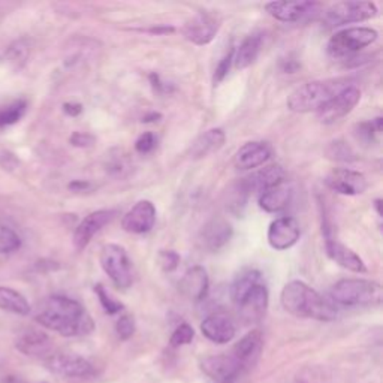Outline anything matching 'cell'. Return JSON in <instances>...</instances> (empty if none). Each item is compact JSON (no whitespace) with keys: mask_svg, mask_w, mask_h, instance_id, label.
I'll list each match as a JSON object with an SVG mask.
<instances>
[{"mask_svg":"<svg viewBox=\"0 0 383 383\" xmlns=\"http://www.w3.org/2000/svg\"><path fill=\"white\" fill-rule=\"evenodd\" d=\"M35 320L63 337H81L93 333L95 322L81 303L65 295H53L42 303Z\"/></svg>","mask_w":383,"mask_h":383,"instance_id":"cell-1","label":"cell"},{"mask_svg":"<svg viewBox=\"0 0 383 383\" xmlns=\"http://www.w3.org/2000/svg\"><path fill=\"white\" fill-rule=\"evenodd\" d=\"M280 303L289 315L296 318L331 322L335 320L338 315L334 303L328 301L318 291L300 280H292L283 288Z\"/></svg>","mask_w":383,"mask_h":383,"instance_id":"cell-2","label":"cell"},{"mask_svg":"<svg viewBox=\"0 0 383 383\" xmlns=\"http://www.w3.org/2000/svg\"><path fill=\"white\" fill-rule=\"evenodd\" d=\"M350 86H353V84L349 78H331L306 82L289 95L286 105L292 112H298V114L311 111L318 112L335 95Z\"/></svg>","mask_w":383,"mask_h":383,"instance_id":"cell-3","label":"cell"},{"mask_svg":"<svg viewBox=\"0 0 383 383\" xmlns=\"http://www.w3.org/2000/svg\"><path fill=\"white\" fill-rule=\"evenodd\" d=\"M382 286L365 279H343L331 289V300L346 307H373L382 304Z\"/></svg>","mask_w":383,"mask_h":383,"instance_id":"cell-4","label":"cell"},{"mask_svg":"<svg viewBox=\"0 0 383 383\" xmlns=\"http://www.w3.org/2000/svg\"><path fill=\"white\" fill-rule=\"evenodd\" d=\"M379 33L372 27H349L331 36L326 51L334 59H345L360 53L377 41Z\"/></svg>","mask_w":383,"mask_h":383,"instance_id":"cell-5","label":"cell"},{"mask_svg":"<svg viewBox=\"0 0 383 383\" xmlns=\"http://www.w3.org/2000/svg\"><path fill=\"white\" fill-rule=\"evenodd\" d=\"M99 261H101L102 269L116 288L127 289L132 286V262L124 247L119 244H105L101 250Z\"/></svg>","mask_w":383,"mask_h":383,"instance_id":"cell-6","label":"cell"},{"mask_svg":"<svg viewBox=\"0 0 383 383\" xmlns=\"http://www.w3.org/2000/svg\"><path fill=\"white\" fill-rule=\"evenodd\" d=\"M377 16V6L373 2L346 0L331 5L323 14V23L328 27H338L350 23H361Z\"/></svg>","mask_w":383,"mask_h":383,"instance_id":"cell-7","label":"cell"},{"mask_svg":"<svg viewBox=\"0 0 383 383\" xmlns=\"http://www.w3.org/2000/svg\"><path fill=\"white\" fill-rule=\"evenodd\" d=\"M48 372L65 379H87L95 376V367L74 353H51L44 360Z\"/></svg>","mask_w":383,"mask_h":383,"instance_id":"cell-8","label":"cell"},{"mask_svg":"<svg viewBox=\"0 0 383 383\" xmlns=\"http://www.w3.org/2000/svg\"><path fill=\"white\" fill-rule=\"evenodd\" d=\"M220 29V18L210 11H198L183 27V35L195 45H207L216 38Z\"/></svg>","mask_w":383,"mask_h":383,"instance_id":"cell-9","label":"cell"},{"mask_svg":"<svg viewBox=\"0 0 383 383\" xmlns=\"http://www.w3.org/2000/svg\"><path fill=\"white\" fill-rule=\"evenodd\" d=\"M361 101V92L358 87L350 86L335 95L318 112V119L323 124H331L346 117L349 112Z\"/></svg>","mask_w":383,"mask_h":383,"instance_id":"cell-10","label":"cell"},{"mask_svg":"<svg viewBox=\"0 0 383 383\" xmlns=\"http://www.w3.org/2000/svg\"><path fill=\"white\" fill-rule=\"evenodd\" d=\"M117 216L116 210H97L84 217L74 232V246L78 252L86 249L93 237L101 232Z\"/></svg>","mask_w":383,"mask_h":383,"instance_id":"cell-11","label":"cell"},{"mask_svg":"<svg viewBox=\"0 0 383 383\" xmlns=\"http://www.w3.org/2000/svg\"><path fill=\"white\" fill-rule=\"evenodd\" d=\"M325 184L331 190L346 196L362 195L368 188L365 176L349 168L333 169V171L325 177Z\"/></svg>","mask_w":383,"mask_h":383,"instance_id":"cell-12","label":"cell"},{"mask_svg":"<svg viewBox=\"0 0 383 383\" xmlns=\"http://www.w3.org/2000/svg\"><path fill=\"white\" fill-rule=\"evenodd\" d=\"M201 370L216 383H234V380L243 372L232 355H212L207 357L200 364Z\"/></svg>","mask_w":383,"mask_h":383,"instance_id":"cell-13","label":"cell"},{"mask_svg":"<svg viewBox=\"0 0 383 383\" xmlns=\"http://www.w3.org/2000/svg\"><path fill=\"white\" fill-rule=\"evenodd\" d=\"M301 230H300V223L296 222V219L285 216V217H279L276 219L268 228L266 239L268 244L271 246L274 250L283 252L293 247L298 239H300Z\"/></svg>","mask_w":383,"mask_h":383,"instance_id":"cell-14","label":"cell"},{"mask_svg":"<svg viewBox=\"0 0 383 383\" xmlns=\"http://www.w3.org/2000/svg\"><path fill=\"white\" fill-rule=\"evenodd\" d=\"M156 207L151 201H138L122 219V228L129 234H147L154 228Z\"/></svg>","mask_w":383,"mask_h":383,"instance_id":"cell-15","label":"cell"},{"mask_svg":"<svg viewBox=\"0 0 383 383\" xmlns=\"http://www.w3.org/2000/svg\"><path fill=\"white\" fill-rule=\"evenodd\" d=\"M273 156V149L264 141H250L243 147H239L234 156V165L241 171L259 168L265 165Z\"/></svg>","mask_w":383,"mask_h":383,"instance_id":"cell-16","label":"cell"},{"mask_svg":"<svg viewBox=\"0 0 383 383\" xmlns=\"http://www.w3.org/2000/svg\"><path fill=\"white\" fill-rule=\"evenodd\" d=\"M320 5L318 2H306V0H296V2H268L265 4V11L273 18L283 23H296L304 17L313 14Z\"/></svg>","mask_w":383,"mask_h":383,"instance_id":"cell-17","label":"cell"},{"mask_svg":"<svg viewBox=\"0 0 383 383\" xmlns=\"http://www.w3.org/2000/svg\"><path fill=\"white\" fill-rule=\"evenodd\" d=\"M268 301H269V295L268 289L264 285V283H258L244 298L237 304L238 313L241 319L246 322H258L261 320L268 308Z\"/></svg>","mask_w":383,"mask_h":383,"instance_id":"cell-18","label":"cell"},{"mask_svg":"<svg viewBox=\"0 0 383 383\" xmlns=\"http://www.w3.org/2000/svg\"><path fill=\"white\" fill-rule=\"evenodd\" d=\"M201 333L212 343L226 345L234 340L237 326L231 316L226 313H212L203 320Z\"/></svg>","mask_w":383,"mask_h":383,"instance_id":"cell-19","label":"cell"},{"mask_svg":"<svg viewBox=\"0 0 383 383\" xmlns=\"http://www.w3.org/2000/svg\"><path fill=\"white\" fill-rule=\"evenodd\" d=\"M234 235L232 225L222 217H212L201 231V243L208 252H219L230 243Z\"/></svg>","mask_w":383,"mask_h":383,"instance_id":"cell-20","label":"cell"},{"mask_svg":"<svg viewBox=\"0 0 383 383\" xmlns=\"http://www.w3.org/2000/svg\"><path fill=\"white\" fill-rule=\"evenodd\" d=\"M16 347L26 357H35L45 360L53 353L51 338L39 330H29L23 333L16 342Z\"/></svg>","mask_w":383,"mask_h":383,"instance_id":"cell-21","label":"cell"},{"mask_svg":"<svg viewBox=\"0 0 383 383\" xmlns=\"http://www.w3.org/2000/svg\"><path fill=\"white\" fill-rule=\"evenodd\" d=\"M241 181H243L249 193H254V192L262 193L274 186H279V184L281 183H285L286 173L280 165H268L259 169V171L253 173L252 176L243 178Z\"/></svg>","mask_w":383,"mask_h":383,"instance_id":"cell-22","label":"cell"},{"mask_svg":"<svg viewBox=\"0 0 383 383\" xmlns=\"http://www.w3.org/2000/svg\"><path fill=\"white\" fill-rule=\"evenodd\" d=\"M178 288L184 296L192 301H203L210 289V279L203 266L189 268L181 277Z\"/></svg>","mask_w":383,"mask_h":383,"instance_id":"cell-23","label":"cell"},{"mask_svg":"<svg viewBox=\"0 0 383 383\" xmlns=\"http://www.w3.org/2000/svg\"><path fill=\"white\" fill-rule=\"evenodd\" d=\"M264 347V335L259 330H253L247 333L232 349V357L237 362L243 367V370L247 367H252L258 361L259 355Z\"/></svg>","mask_w":383,"mask_h":383,"instance_id":"cell-24","label":"cell"},{"mask_svg":"<svg viewBox=\"0 0 383 383\" xmlns=\"http://www.w3.org/2000/svg\"><path fill=\"white\" fill-rule=\"evenodd\" d=\"M325 250L326 254L340 266H343L352 273H367V266L364 264V261L358 257L357 253H355L352 249H349L347 246H345L343 243H340V241L331 238H325Z\"/></svg>","mask_w":383,"mask_h":383,"instance_id":"cell-25","label":"cell"},{"mask_svg":"<svg viewBox=\"0 0 383 383\" xmlns=\"http://www.w3.org/2000/svg\"><path fill=\"white\" fill-rule=\"evenodd\" d=\"M264 45V33L253 32L243 39L234 51V65L237 69H246L258 60Z\"/></svg>","mask_w":383,"mask_h":383,"instance_id":"cell-26","label":"cell"},{"mask_svg":"<svg viewBox=\"0 0 383 383\" xmlns=\"http://www.w3.org/2000/svg\"><path fill=\"white\" fill-rule=\"evenodd\" d=\"M226 141V134L220 127H212L204 132L201 136H198L195 143L190 147V158L200 161L207 158V156L219 151Z\"/></svg>","mask_w":383,"mask_h":383,"instance_id":"cell-27","label":"cell"},{"mask_svg":"<svg viewBox=\"0 0 383 383\" xmlns=\"http://www.w3.org/2000/svg\"><path fill=\"white\" fill-rule=\"evenodd\" d=\"M292 195V188L285 181L279 186L259 193V207L266 212H274L276 215V212L285 211L289 207Z\"/></svg>","mask_w":383,"mask_h":383,"instance_id":"cell-28","label":"cell"},{"mask_svg":"<svg viewBox=\"0 0 383 383\" xmlns=\"http://www.w3.org/2000/svg\"><path fill=\"white\" fill-rule=\"evenodd\" d=\"M0 310L18 316H29L32 307L27 301V298L18 291L0 286Z\"/></svg>","mask_w":383,"mask_h":383,"instance_id":"cell-29","label":"cell"},{"mask_svg":"<svg viewBox=\"0 0 383 383\" xmlns=\"http://www.w3.org/2000/svg\"><path fill=\"white\" fill-rule=\"evenodd\" d=\"M258 283H262V274L254 268H247L241 271L231 286V298L234 304L237 306L243 298L258 285Z\"/></svg>","mask_w":383,"mask_h":383,"instance_id":"cell-30","label":"cell"},{"mask_svg":"<svg viewBox=\"0 0 383 383\" xmlns=\"http://www.w3.org/2000/svg\"><path fill=\"white\" fill-rule=\"evenodd\" d=\"M27 111V102L24 99H17L8 105L0 107V129L18 123Z\"/></svg>","mask_w":383,"mask_h":383,"instance_id":"cell-31","label":"cell"},{"mask_svg":"<svg viewBox=\"0 0 383 383\" xmlns=\"http://www.w3.org/2000/svg\"><path fill=\"white\" fill-rule=\"evenodd\" d=\"M249 196H250V193L247 192L243 181L239 180L238 183L234 184V186L228 192V201H226V208H228L230 211H232L234 215H241V212H243V210H244V207H246Z\"/></svg>","mask_w":383,"mask_h":383,"instance_id":"cell-32","label":"cell"},{"mask_svg":"<svg viewBox=\"0 0 383 383\" xmlns=\"http://www.w3.org/2000/svg\"><path fill=\"white\" fill-rule=\"evenodd\" d=\"M326 158L337 162H353L357 161V154L347 146L345 141H334L328 147H326Z\"/></svg>","mask_w":383,"mask_h":383,"instance_id":"cell-33","label":"cell"},{"mask_svg":"<svg viewBox=\"0 0 383 383\" xmlns=\"http://www.w3.org/2000/svg\"><path fill=\"white\" fill-rule=\"evenodd\" d=\"M21 247V238L9 226H0V253H14Z\"/></svg>","mask_w":383,"mask_h":383,"instance_id":"cell-34","label":"cell"},{"mask_svg":"<svg viewBox=\"0 0 383 383\" xmlns=\"http://www.w3.org/2000/svg\"><path fill=\"white\" fill-rule=\"evenodd\" d=\"M382 131V119L377 117L376 120H372V122H364V123H360L357 124V136L358 139H361L362 143L365 144H370L374 141L376 135L380 134Z\"/></svg>","mask_w":383,"mask_h":383,"instance_id":"cell-35","label":"cell"},{"mask_svg":"<svg viewBox=\"0 0 383 383\" xmlns=\"http://www.w3.org/2000/svg\"><path fill=\"white\" fill-rule=\"evenodd\" d=\"M195 337V331L189 323H181L174 330L171 334V338H169V343L174 347H181L184 345L192 343V340Z\"/></svg>","mask_w":383,"mask_h":383,"instance_id":"cell-36","label":"cell"},{"mask_svg":"<svg viewBox=\"0 0 383 383\" xmlns=\"http://www.w3.org/2000/svg\"><path fill=\"white\" fill-rule=\"evenodd\" d=\"M95 292L99 298V301H101V306L104 307V310L107 311L108 315H116L119 313V311H122L124 307L120 301L114 300V298H112L102 285H96L95 286Z\"/></svg>","mask_w":383,"mask_h":383,"instance_id":"cell-37","label":"cell"},{"mask_svg":"<svg viewBox=\"0 0 383 383\" xmlns=\"http://www.w3.org/2000/svg\"><path fill=\"white\" fill-rule=\"evenodd\" d=\"M234 51H235V48H231L228 53L223 55V59L219 62V65L215 70V77H212V82L215 84L222 82L226 78V75L230 74L231 66L234 63Z\"/></svg>","mask_w":383,"mask_h":383,"instance_id":"cell-38","label":"cell"},{"mask_svg":"<svg viewBox=\"0 0 383 383\" xmlns=\"http://www.w3.org/2000/svg\"><path fill=\"white\" fill-rule=\"evenodd\" d=\"M116 333L120 340L126 342L135 334V320L131 315H123L116 323Z\"/></svg>","mask_w":383,"mask_h":383,"instance_id":"cell-39","label":"cell"},{"mask_svg":"<svg viewBox=\"0 0 383 383\" xmlns=\"http://www.w3.org/2000/svg\"><path fill=\"white\" fill-rule=\"evenodd\" d=\"M156 146H158V138L153 132H144L143 135H139L138 139L135 141V150L139 154H149L151 153Z\"/></svg>","mask_w":383,"mask_h":383,"instance_id":"cell-40","label":"cell"},{"mask_svg":"<svg viewBox=\"0 0 383 383\" xmlns=\"http://www.w3.org/2000/svg\"><path fill=\"white\" fill-rule=\"evenodd\" d=\"M159 265L162 266L163 271L169 273V271H174V269L178 266L180 264V257L178 253H176L174 250H162L159 253Z\"/></svg>","mask_w":383,"mask_h":383,"instance_id":"cell-41","label":"cell"},{"mask_svg":"<svg viewBox=\"0 0 383 383\" xmlns=\"http://www.w3.org/2000/svg\"><path fill=\"white\" fill-rule=\"evenodd\" d=\"M95 143V136L90 134H82V132H75L70 136V144L75 147H90Z\"/></svg>","mask_w":383,"mask_h":383,"instance_id":"cell-42","label":"cell"},{"mask_svg":"<svg viewBox=\"0 0 383 383\" xmlns=\"http://www.w3.org/2000/svg\"><path fill=\"white\" fill-rule=\"evenodd\" d=\"M63 109H65L66 114L75 117V116H78L80 112L82 111V107L80 104H65L63 105Z\"/></svg>","mask_w":383,"mask_h":383,"instance_id":"cell-43","label":"cell"},{"mask_svg":"<svg viewBox=\"0 0 383 383\" xmlns=\"http://www.w3.org/2000/svg\"><path fill=\"white\" fill-rule=\"evenodd\" d=\"M70 189H86V188H89V183H84V181H74L72 184H70V186H69Z\"/></svg>","mask_w":383,"mask_h":383,"instance_id":"cell-44","label":"cell"},{"mask_svg":"<svg viewBox=\"0 0 383 383\" xmlns=\"http://www.w3.org/2000/svg\"><path fill=\"white\" fill-rule=\"evenodd\" d=\"M156 119H161V114H156V112H153V114L151 116H149V117H144V123H150V122H154Z\"/></svg>","mask_w":383,"mask_h":383,"instance_id":"cell-45","label":"cell"},{"mask_svg":"<svg viewBox=\"0 0 383 383\" xmlns=\"http://www.w3.org/2000/svg\"><path fill=\"white\" fill-rule=\"evenodd\" d=\"M380 205H382V200H376V201H374V208H376V211H377V216H380V215H382V211H380Z\"/></svg>","mask_w":383,"mask_h":383,"instance_id":"cell-46","label":"cell"}]
</instances>
